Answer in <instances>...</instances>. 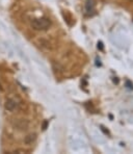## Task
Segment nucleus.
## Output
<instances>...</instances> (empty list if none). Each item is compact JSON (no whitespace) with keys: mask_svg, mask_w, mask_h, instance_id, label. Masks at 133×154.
<instances>
[{"mask_svg":"<svg viewBox=\"0 0 133 154\" xmlns=\"http://www.w3.org/2000/svg\"><path fill=\"white\" fill-rule=\"evenodd\" d=\"M13 126L18 130H26L29 127V122L25 119H17L13 122Z\"/></svg>","mask_w":133,"mask_h":154,"instance_id":"3","label":"nucleus"},{"mask_svg":"<svg viewBox=\"0 0 133 154\" xmlns=\"http://www.w3.org/2000/svg\"><path fill=\"white\" fill-rule=\"evenodd\" d=\"M129 1H131V2H133V0H129Z\"/></svg>","mask_w":133,"mask_h":154,"instance_id":"6","label":"nucleus"},{"mask_svg":"<svg viewBox=\"0 0 133 154\" xmlns=\"http://www.w3.org/2000/svg\"><path fill=\"white\" fill-rule=\"evenodd\" d=\"M35 139H37V134H35V133H30V134H28L25 137V139H24V143L27 145H30L35 141Z\"/></svg>","mask_w":133,"mask_h":154,"instance_id":"5","label":"nucleus"},{"mask_svg":"<svg viewBox=\"0 0 133 154\" xmlns=\"http://www.w3.org/2000/svg\"><path fill=\"white\" fill-rule=\"evenodd\" d=\"M31 27H32L35 30L38 31H43V30H46L48 29L49 27L51 25V21L48 19V18H35L31 21L30 23Z\"/></svg>","mask_w":133,"mask_h":154,"instance_id":"1","label":"nucleus"},{"mask_svg":"<svg viewBox=\"0 0 133 154\" xmlns=\"http://www.w3.org/2000/svg\"><path fill=\"white\" fill-rule=\"evenodd\" d=\"M85 11H86V15H93L95 12L94 0H86V2H85Z\"/></svg>","mask_w":133,"mask_h":154,"instance_id":"4","label":"nucleus"},{"mask_svg":"<svg viewBox=\"0 0 133 154\" xmlns=\"http://www.w3.org/2000/svg\"><path fill=\"white\" fill-rule=\"evenodd\" d=\"M19 106H20L19 101L15 98L8 99V100L5 101V103H4V108H5V110H8V112H15V110H17L18 108H19Z\"/></svg>","mask_w":133,"mask_h":154,"instance_id":"2","label":"nucleus"}]
</instances>
